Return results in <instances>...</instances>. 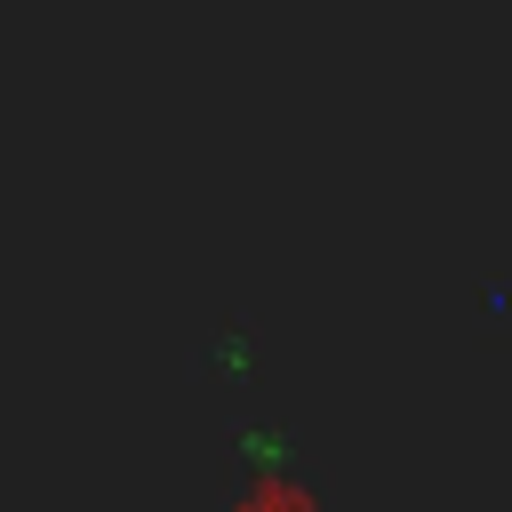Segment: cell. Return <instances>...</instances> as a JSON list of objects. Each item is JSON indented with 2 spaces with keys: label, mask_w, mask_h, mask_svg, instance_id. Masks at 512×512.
<instances>
[{
  "label": "cell",
  "mask_w": 512,
  "mask_h": 512,
  "mask_svg": "<svg viewBox=\"0 0 512 512\" xmlns=\"http://www.w3.org/2000/svg\"><path fill=\"white\" fill-rule=\"evenodd\" d=\"M240 512H312V496H304V488H264V496H248Z\"/></svg>",
  "instance_id": "cell-1"
}]
</instances>
